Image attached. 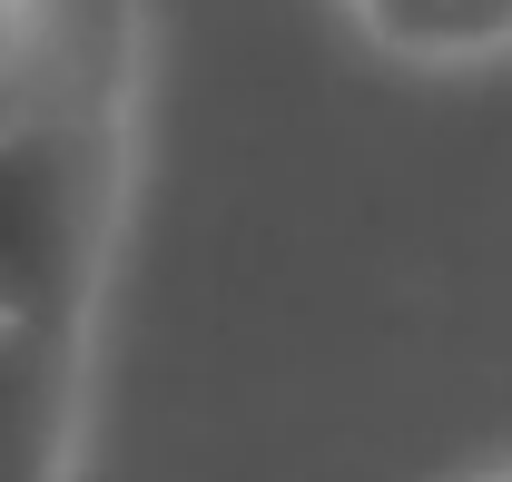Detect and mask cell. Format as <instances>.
Wrapping results in <instances>:
<instances>
[{
	"mask_svg": "<svg viewBox=\"0 0 512 482\" xmlns=\"http://www.w3.org/2000/svg\"><path fill=\"white\" fill-rule=\"evenodd\" d=\"M0 325H10V315H0Z\"/></svg>",
	"mask_w": 512,
	"mask_h": 482,
	"instance_id": "obj_4",
	"label": "cell"
},
{
	"mask_svg": "<svg viewBox=\"0 0 512 482\" xmlns=\"http://www.w3.org/2000/svg\"><path fill=\"white\" fill-rule=\"evenodd\" d=\"M69 384H79L69 325H0V482H60Z\"/></svg>",
	"mask_w": 512,
	"mask_h": 482,
	"instance_id": "obj_2",
	"label": "cell"
},
{
	"mask_svg": "<svg viewBox=\"0 0 512 482\" xmlns=\"http://www.w3.org/2000/svg\"><path fill=\"white\" fill-rule=\"evenodd\" d=\"M355 30L424 69H463V60H503L512 50V0H345Z\"/></svg>",
	"mask_w": 512,
	"mask_h": 482,
	"instance_id": "obj_3",
	"label": "cell"
},
{
	"mask_svg": "<svg viewBox=\"0 0 512 482\" xmlns=\"http://www.w3.org/2000/svg\"><path fill=\"white\" fill-rule=\"evenodd\" d=\"M109 227H119V128H0V315L10 325L79 335Z\"/></svg>",
	"mask_w": 512,
	"mask_h": 482,
	"instance_id": "obj_1",
	"label": "cell"
}]
</instances>
